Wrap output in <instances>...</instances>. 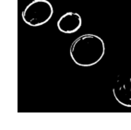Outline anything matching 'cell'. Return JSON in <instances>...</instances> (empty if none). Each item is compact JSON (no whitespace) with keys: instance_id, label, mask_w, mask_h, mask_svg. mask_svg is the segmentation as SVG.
<instances>
[{"instance_id":"6da1fadb","label":"cell","mask_w":131,"mask_h":130,"mask_svg":"<svg viewBox=\"0 0 131 130\" xmlns=\"http://www.w3.org/2000/svg\"><path fill=\"white\" fill-rule=\"evenodd\" d=\"M105 53L104 42L95 34H83L73 42L69 53L73 62L80 67H91L102 60Z\"/></svg>"},{"instance_id":"7a4b0ae2","label":"cell","mask_w":131,"mask_h":130,"mask_svg":"<svg viewBox=\"0 0 131 130\" xmlns=\"http://www.w3.org/2000/svg\"><path fill=\"white\" fill-rule=\"evenodd\" d=\"M54 14V7L48 0H33L22 11V19L31 27L47 23Z\"/></svg>"},{"instance_id":"3957f363","label":"cell","mask_w":131,"mask_h":130,"mask_svg":"<svg viewBox=\"0 0 131 130\" xmlns=\"http://www.w3.org/2000/svg\"><path fill=\"white\" fill-rule=\"evenodd\" d=\"M113 93L120 104L131 107V71L122 73L117 78Z\"/></svg>"},{"instance_id":"277c9868","label":"cell","mask_w":131,"mask_h":130,"mask_svg":"<svg viewBox=\"0 0 131 130\" xmlns=\"http://www.w3.org/2000/svg\"><path fill=\"white\" fill-rule=\"evenodd\" d=\"M82 25V19L76 12H67L59 18L57 29L61 32L71 34L80 30Z\"/></svg>"}]
</instances>
